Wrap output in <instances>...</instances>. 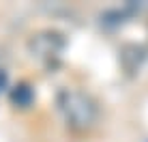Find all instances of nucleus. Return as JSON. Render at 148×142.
I'll return each instance as SVG.
<instances>
[{
    "mask_svg": "<svg viewBox=\"0 0 148 142\" xmlns=\"http://www.w3.org/2000/svg\"><path fill=\"white\" fill-rule=\"evenodd\" d=\"M60 110L73 129H88L97 121L95 101L79 90H62L60 93Z\"/></svg>",
    "mask_w": 148,
    "mask_h": 142,
    "instance_id": "nucleus-1",
    "label": "nucleus"
},
{
    "mask_svg": "<svg viewBox=\"0 0 148 142\" xmlns=\"http://www.w3.org/2000/svg\"><path fill=\"white\" fill-rule=\"evenodd\" d=\"M28 48H30V52H32L34 58L52 60V58L58 56L60 50H62V39L56 32H39V34H34V37L30 39Z\"/></svg>",
    "mask_w": 148,
    "mask_h": 142,
    "instance_id": "nucleus-2",
    "label": "nucleus"
}]
</instances>
